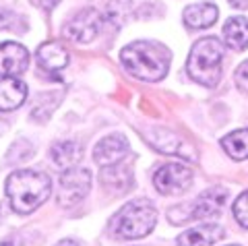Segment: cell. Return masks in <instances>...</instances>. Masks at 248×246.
<instances>
[{"mask_svg":"<svg viewBox=\"0 0 248 246\" xmlns=\"http://www.w3.org/2000/svg\"><path fill=\"white\" fill-rule=\"evenodd\" d=\"M120 60L124 68L141 81H161L168 75L172 54L166 46L155 42H133L122 50Z\"/></svg>","mask_w":248,"mask_h":246,"instance_id":"cell-1","label":"cell"},{"mask_svg":"<svg viewBox=\"0 0 248 246\" xmlns=\"http://www.w3.org/2000/svg\"><path fill=\"white\" fill-rule=\"evenodd\" d=\"M6 197L11 209L19 215H27L35 211L46 199L50 197L52 182L48 174L37 170H17L6 180Z\"/></svg>","mask_w":248,"mask_h":246,"instance_id":"cell-2","label":"cell"},{"mask_svg":"<svg viewBox=\"0 0 248 246\" xmlns=\"http://www.w3.org/2000/svg\"><path fill=\"white\" fill-rule=\"evenodd\" d=\"M223 44L217 37H203L199 40L188 54L190 79L205 87H217L221 81V62H223Z\"/></svg>","mask_w":248,"mask_h":246,"instance_id":"cell-3","label":"cell"},{"mask_svg":"<svg viewBox=\"0 0 248 246\" xmlns=\"http://www.w3.org/2000/svg\"><path fill=\"white\" fill-rule=\"evenodd\" d=\"M157 224V209L149 201H130L114 215L110 232L118 238L147 236Z\"/></svg>","mask_w":248,"mask_h":246,"instance_id":"cell-4","label":"cell"},{"mask_svg":"<svg viewBox=\"0 0 248 246\" xmlns=\"http://www.w3.org/2000/svg\"><path fill=\"white\" fill-rule=\"evenodd\" d=\"M91 190V172L85 168H68L58 180V203L73 207L81 203Z\"/></svg>","mask_w":248,"mask_h":246,"instance_id":"cell-5","label":"cell"},{"mask_svg":"<svg viewBox=\"0 0 248 246\" xmlns=\"http://www.w3.org/2000/svg\"><path fill=\"white\" fill-rule=\"evenodd\" d=\"M153 184L161 195H180L192 184V170L182 164H166L153 176Z\"/></svg>","mask_w":248,"mask_h":246,"instance_id":"cell-6","label":"cell"},{"mask_svg":"<svg viewBox=\"0 0 248 246\" xmlns=\"http://www.w3.org/2000/svg\"><path fill=\"white\" fill-rule=\"evenodd\" d=\"M228 201V190L223 186H213L201 193L197 201L192 205H182L186 211V221L188 219H207V217H217Z\"/></svg>","mask_w":248,"mask_h":246,"instance_id":"cell-7","label":"cell"},{"mask_svg":"<svg viewBox=\"0 0 248 246\" xmlns=\"http://www.w3.org/2000/svg\"><path fill=\"white\" fill-rule=\"evenodd\" d=\"M99 27H102V17L97 15V11L83 9L66 23L62 31H64L68 40H73L77 44H87L99 33Z\"/></svg>","mask_w":248,"mask_h":246,"instance_id":"cell-8","label":"cell"},{"mask_svg":"<svg viewBox=\"0 0 248 246\" xmlns=\"http://www.w3.org/2000/svg\"><path fill=\"white\" fill-rule=\"evenodd\" d=\"M29 52L17 42L0 44V77H17L27 71Z\"/></svg>","mask_w":248,"mask_h":246,"instance_id":"cell-9","label":"cell"},{"mask_svg":"<svg viewBox=\"0 0 248 246\" xmlns=\"http://www.w3.org/2000/svg\"><path fill=\"white\" fill-rule=\"evenodd\" d=\"M128 151V143L122 135H110V137H104L102 141L95 145V151H93V159L95 164L99 166H114L118 161L124 159Z\"/></svg>","mask_w":248,"mask_h":246,"instance_id":"cell-10","label":"cell"},{"mask_svg":"<svg viewBox=\"0 0 248 246\" xmlns=\"http://www.w3.org/2000/svg\"><path fill=\"white\" fill-rule=\"evenodd\" d=\"M226 236V230L215 224H205L199 228H192L188 232H184L178 236L176 244L178 246H211L215 242H219Z\"/></svg>","mask_w":248,"mask_h":246,"instance_id":"cell-11","label":"cell"},{"mask_svg":"<svg viewBox=\"0 0 248 246\" xmlns=\"http://www.w3.org/2000/svg\"><path fill=\"white\" fill-rule=\"evenodd\" d=\"M27 99V85L15 77H2L0 79V110L9 112L19 108Z\"/></svg>","mask_w":248,"mask_h":246,"instance_id":"cell-12","label":"cell"},{"mask_svg":"<svg viewBox=\"0 0 248 246\" xmlns=\"http://www.w3.org/2000/svg\"><path fill=\"white\" fill-rule=\"evenodd\" d=\"M37 64L46 73H58L68 64V52L58 42H46L37 50Z\"/></svg>","mask_w":248,"mask_h":246,"instance_id":"cell-13","label":"cell"},{"mask_svg":"<svg viewBox=\"0 0 248 246\" xmlns=\"http://www.w3.org/2000/svg\"><path fill=\"white\" fill-rule=\"evenodd\" d=\"M217 6L213 2H199L184 9V23L190 29H207L217 21Z\"/></svg>","mask_w":248,"mask_h":246,"instance_id":"cell-14","label":"cell"},{"mask_svg":"<svg viewBox=\"0 0 248 246\" xmlns=\"http://www.w3.org/2000/svg\"><path fill=\"white\" fill-rule=\"evenodd\" d=\"M223 42L232 50L242 52L248 48V19L246 17H230L223 25Z\"/></svg>","mask_w":248,"mask_h":246,"instance_id":"cell-15","label":"cell"},{"mask_svg":"<svg viewBox=\"0 0 248 246\" xmlns=\"http://www.w3.org/2000/svg\"><path fill=\"white\" fill-rule=\"evenodd\" d=\"M50 155H52V161L58 168L68 170V168H75V164H79L81 161L83 149H81V145L77 141H60V143H56L52 147Z\"/></svg>","mask_w":248,"mask_h":246,"instance_id":"cell-16","label":"cell"},{"mask_svg":"<svg viewBox=\"0 0 248 246\" xmlns=\"http://www.w3.org/2000/svg\"><path fill=\"white\" fill-rule=\"evenodd\" d=\"M102 180L106 184V188L112 190H128L133 186V174H130V168H124V164H114V166H106L102 170Z\"/></svg>","mask_w":248,"mask_h":246,"instance_id":"cell-17","label":"cell"},{"mask_svg":"<svg viewBox=\"0 0 248 246\" xmlns=\"http://www.w3.org/2000/svg\"><path fill=\"white\" fill-rule=\"evenodd\" d=\"M147 139H149V143L155 149H159L164 153H176V155H182V157H190L186 151H182L184 149L182 141L178 139L174 133H170V130H155V133L149 135Z\"/></svg>","mask_w":248,"mask_h":246,"instance_id":"cell-18","label":"cell"},{"mask_svg":"<svg viewBox=\"0 0 248 246\" xmlns=\"http://www.w3.org/2000/svg\"><path fill=\"white\" fill-rule=\"evenodd\" d=\"M221 147L232 159H246L248 157V128L234 130L221 139Z\"/></svg>","mask_w":248,"mask_h":246,"instance_id":"cell-19","label":"cell"},{"mask_svg":"<svg viewBox=\"0 0 248 246\" xmlns=\"http://www.w3.org/2000/svg\"><path fill=\"white\" fill-rule=\"evenodd\" d=\"M234 215H236V221L242 228H248V190L242 193L236 203H234Z\"/></svg>","mask_w":248,"mask_h":246,"instance_id":"cell-20","label":"cell"},{"mask_svg":"<svg viewBox=\"0 0 248 246\" xmlns=\"http://www.w3.org/2000/svg\"><path fill=\"white\" fill-rule=\"evenodd\" d=\"M234 77H236L238 87H240V89H244L246 93H248V60L238 66V71H236V75H234Z\"/></svg>","mask_w":248,"mask_h":246,"instance_id":"cell-21","label":"cell"},{"mask_svg":"<svg viewBox=\"0 0 248 246\" xmlns=\"http://www.w3.org/2000/svg\"><path fill=\"white\" fill-rule=\"evenodd\" d=\"M15 15L11 11H4V9H0V29H9L13 27V23H15Z\"/></svg>","mask_w":248,"mask_h":246,"instance_id":"cell-22","label":"cell"},{"mask_svg":"<svg viewBox=\"0 0 248 246\" xmlns=\"http://www.w3.org/2000/svg\"><path fill=\"white\" fill-rule=\"evenodd\" d=\"M58 2H60V0H37V4H40V6H44L46 11H52L54 6L58 4Z\"/></svg>","mask_w":248,"mask_h":246,"instance_id":"cell-23","label":"cell"},{"mask_svg":"<svg viewBox=\"0 0 248 246\" xmlns=\"http://www.w3.org/2000/svg\"><path fill=\"white\" fill-rule=\"evenodd\" d=\"M232 6H236V9H246L248 6V0H230Z\"/></svg>","mask_w":248,"mask_h":246,"instance_id":"cell-24","label":"cell"},{"mask_svg":"<svg viewBox=\"0 0 248 246\" xmlns=\"http://www.w3.org/2000/svg\"><path fill=\"white\" fill-rule=\"evenodd\" d=\"M56 246H79V242H75V240H62Z\"/></svg>","mask_w":248,"mask_h":246,"instance_id":"cell-25","label":"cell"},{"mask_svg":"<svg viewBox=\"0 0 248 246\" xmlns=\"http://www.w3.org/2000/svg\"><path fill=\"white\" fill-rule=\"evenodd\" d=\"M0 246H15L13 240H4V242H0Z\"/></svg>","mask_w":248,"mask_h":246,"instance_id":"cell-26","label":"cell"},{"mask_svg":"<svg viewBox=\"0 0 248 246\" xmlns=\"http://www.w3.org/2000/svg\"><path fill=\"white\" fill-rule=\"evenodd\" d=\"M0 221H2V209H0Z\"/></svg>","mask_w":248,"mask_h":246,"instance_id":"cell-27","label":"cell"},{"mask_svg":"<svg viewBox=\"0 0 248 246\" xmlns=\"http://www.w3.org/2000/svg\"><path fill=\"white\" fill-rule=\"evenodd\" d=\"M232 246H236V244H232Z\"/></svg>","mask_w":248,"mask_h":246,"instance_id":"cell-28","label":"cell"}]
</instances>
